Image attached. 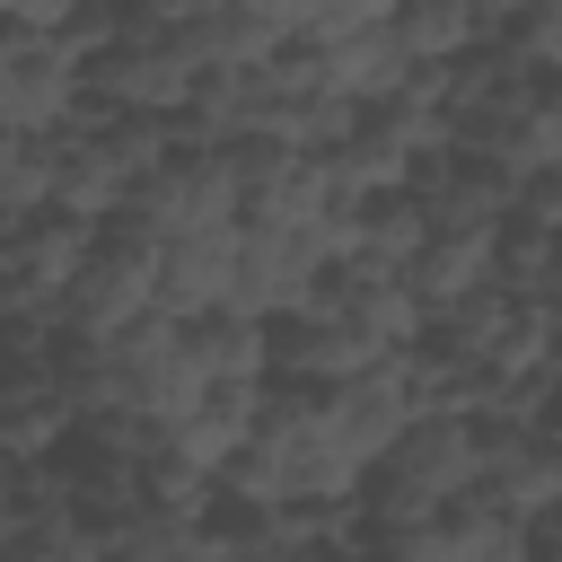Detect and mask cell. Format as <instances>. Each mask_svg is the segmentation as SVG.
Here are the masks:
<instances>
[{"mask_svg": "<svg viewBox=\"0 0 562 562\" xmlns=\"http://www.w3.org/2000/svg\"><path fill=\"white\" fill-rule=\"evenodd\" d=\"M220 483H228V492H246V501H290V509H334V501H360V465L325 439L316 386H290V378H263L255 439L220 465Z\"/></svg>", "mask_w": 562, "mask_h": 562, "instance_id": "1", "label": "cell"}, {"mask_svg": "<svg viewBox=\"0 0 562 562\" xmlns=\"http://www.w3.org/2000/svg\"><path fill=\"white\" fill-rule=\"evenodd\" d=\"M474 457H483V422H465V413H413L404 439L360 474V518H369V536H378V527L439 518L448 501H465V492H474Z\"/></svg>", "mask_w": 562, "mask_h": 562, "instance_id": "2", "label": "cell"}, {"mask_svg": "<svg viewBox=\"0 0 562 562\" xmlns=\"http://www.w3.org/2000/svg\"><path fill=\"white\" fill-rule=\"evenodd\" d=\"M202 70H211V53H202L193 18H158V26H140V35H123L114 53L79 61V97H97V105H114V114H158V123H167V114L193 105Z\"/></svg>", "mask_w": 562, "mask_h": 562, "instance_id": "3", "label": "cell"}, {"mask_svg": "<svg viewBox=\"0 0 562 562\" xmlns=\"http://www.w3.org/2000/svg\"><path fill=\"white\" fill-rule=\"evenodd\" d=\"M325 263H334V255H325L316 228H246V220H237V255H228V299H220V307H237V316H255V325H281V316L316 307Z\"/></svg>", "mask_w": 562, "mask_h": 562, "instance_id": "4", "label": "cell"}, {"mask_svg": "<svg viewBox=\"0 0 562 562\" xmlns=\"http://www.w3.org/2000/svg\"><path fill=\"white\" fill-rule=\"evenodd\" d=\"M105 369H114V413H149V422H176L193 395H202V369L184 351V325L176 316H132L123 334H105Z\"/></svg>", "mask_w": 562, "mask_h": 562, "instance_id": "5", "label": "cell"}, {"mask_svg": "<svg viewBox=\"0 0 562 562\" xmlns=\"http://www.w3.org/2000/svg\"><path fill=\"white\" fill-rule=\"evenodd\" d=\"M79 105V53L53 26H18L0 18V123L9 132H61Z\"/></svg>", "mask_w": 562, "mask_h": 562, "instance_id": "6", "label": "cell"}, {"mask_svg": "<svg viewBox=\"0 0 562 562\" xmlns=\"http://www.w3.org/2000/svg\"><path fill=\"white\" fill-rule=\"evenodd\" d=\"M132 211L158 237H193V228H237V176H228V140L220 149H167L140 184Z\"/></svg>", "mask_w": 562, "mask_h": 562, "instance_id": "7", "label": "cell"}, {"mask_svg": "<svg viewBox=\"0 0 562 562\" xmlns=\"http://www.w3.org/2000/svg\"><path fill=\"white\" fill-rule=\"evenodd\" d=\"M316 413H325V439L369 474V465L404 439V422L422 413V395H413L404 360H378V369H360V378H342V386H316Z\"/></svg>", "mask_w": 562, "mask_h": 562, "instance_id": "8", "label": "cell"}, {"mask_svg": "<svg viewBox=\"0 0 562 562\" xmlns=\"http://www.w3.org/2000/svg\"><path fill=\"white\" fill-rule=\"evenodd\" d=\"M474 492L509 518H544L562 501V448L544 422H483V457H474Z\"/></svg>", "mask_w": 562, "mask_h": 562, "instance_id": "9", "label": "cell"}, {"mask_svg": "<svg viewBox=\"0 0 562 562\" xmlns=\"http://www.w3.org/2000/svg\"><path fill=\"white\" fill-rule=\"evenodd\" d=\"M316 307H325L334 325L369 334L378 351H413V334H422V299H413V281H404V272H386V263H360V255L325 263Z\"/></svg>", "mask_w": 562, "mask_h": 562, "instance_id": "10", "label": "cell"}, {"mask_svg": "<svg viewBox=\"0 0 562 562\" xmlns=\"http://www.w3.org/2000/svg\"><path fill=\"white\" fill-rule=\"evenodd\" d=\"M132 316H149V263L88 246V263H79V272H70V290L53 299L61 342H105V334H123Z\"/></svg>", "mask_w": 562, "mask_h": 562, "instance_id": "11", "label": "cell"}, {"mask_svg": "<svg viewBox=\"0 0 562 562\" xmlns=\"http://www.w3.org/2000/svg\"><path fill=\"white\" fill-rule=\"evenodd\" d=\"M378 360H395V351H378L369 334L334 325L325 307H299V316L272 325V378H290V386H342V378H360Z\"/></svg>", "mask_w": 562, "mask_h": 562, "instance_id": "12", "label": "cell"}, {"mask_svg": "<svg viewBox=\"0 0 562 562\" xmlns=\"http://www.w3.org/2000/svg\"><path fill=\"white\" fill-rule=\"evenodd\" d=\"M228 255H237V228H193V237H167L158 263H149V307L193 325L228 299Z\"/></svg>", "mask_w": 562, "mask_h": 562, "instance_id": "13", "label": "cell"}, {"mask_svg": "<svg viewBox=\"0 0 562 562\" xmlns=\"http://www.w3.org/2000/svg\"><path fill=\"white\" fill-rule=\"evenodd\" d=\"M255 413H263V378H211V386L167 422V439H176V457H184V465L220 474V465L255 439Z\"/></svg>", "mask_w": 562, "mask_h": 562, "instance_id": "14", "label": "cell"}, {"mask_svg": "<svg viewBox=\"0 0 562 562\" xmlns=\"http://www.w3.org/2000/svg\"><path fill=\"white\" fill-rule=\"evenodd\" d=\"M492 237H501V228H492ZM492 237H474V228H430V237H422V255L404 263V281H413V299H422V316H439V307H457V299L492 290Z\"/></svg>", "mask_w": 562, "mask_h": 562, "instance_id": "15", "label": "cell"}, {"mask_svg": "<svg viewBox=\"0 0 562 562\" xmlns=\"http://www.w3.org/2000/svg\"><path fill=\"white\" fill-rule=\"evenodd\" d=\"M509 176L501 167H474V158H457L448 149V167L430 176V184H413V202L430 211V228H474V237H492L501 220H509Z\"/></svg>", "mask_w": 562, "mask_h": 562, "instance_id": "16", "label": "cell"}, {"mask_svg": "<svg viewBox=\"0 0 562 562\" xmlns=\"http://www.w3.org/2000/svg\"><path fill=\"white\" fill-rule=\"evenodd\" d=\"M386 26H395V44H404L413 70H439V61H457V53H474V44L492 35L474 0H395Z\"/></svg>", "mask_w": 562, "mask_h": 562, "instance_id": "17", "label": "cell"}, {"mask_svg": "<svg viewBox=\"0 0 562 562\" xmlns=\"http://www.w3.org/2000/svg\"><path fill=\"white\" fill-rule=\"evenodd\" d=\"M325 70H334V97H351V105H378V97H395L413 79V61H404V44H395L386 18L360 26V35H334L325 44Z\"/></svg>", "mask_w": 562, "mask_h": 562, "instance_id": "18", "label": "cell"}, {"mask_svg": "<svg viewBox=\"0 0 562 562\" xmlns=\"http://www.w3.org/2000/svg\"><path fill=\"white\" fill-rule=\"evenodd\" d=\"M184 351H193L202 386H211V378H272V325H255V316H237V307L193 316V325H184Z\"/></svg>", "mask_w": 562, "mask_h": 562, "instance_id": "19", "label": "cell"}, {"mask_svg": "<svg viewBox=\"0 0 562 562\" xmlns=\"http://www.w3.org/2000/svg\"><path fill=\"white\" fill-rule=\"evenodd\" d=\"M422 237H430V211L395 184V193H369L360 202V228H351V255L360 263H386V272H404L413 255H422Z\"/></svg>", "mask_w": 562, "mask_h": 562, "instance_id": "20", "label": "cell"}, {"mask_svg": "<svg viewBox=\"0 0 562 562\" xmlns=\"http://www.w3.org/2000/svg\"><path fill=\"white\" fill-rule=\"evenodd\" d=\"M61 439H70V404L53 395V378L0 386V448L9 457H53Z\"/></svg>", "mask_w": 562, "mask_h": 562, "instance_id": "21", "label": "cell"}, {"mask_svg": "<svg viewBox=\"0 0 562 562\" xmlns=\"http://www.w3.org/2000/svg\"><path fill=\"white\" fill-rule=\"evenodd\" d=\"M35 211H53V140L0 123V228H18Z\"/></svg>", "mask_w": 562, "mask_h": 562, "instance_id": "22", "label": "cell"}, {"mask_svg": "<svg viewBox=\"0 0 562 562\" xmlns=\"http://www.w3.org/2000/svg\"><path fill=\"white\" fill-rule=\"evenodd\" d=\"M53 360H61V325L53 316H0V386L53 378Z\"/></svg>", "mask_w": 562, "mask_h": 562, "instance_id": "23", "label": "cell"}, {"mask_svg": "<svg viewBox=\"0 0 562 562\" xmlns=\"http://www.w3.org/2000/svg\"><path fill=\"white\" fill-rule=\"evenodd\" d=\"M501 44H509L536 79H553V70H562V0H527V9L501 26Z\"/></svg>", "mask_w": 562, "mask_h": 562, "instance_id": "24", "label": "cell"}, {"mask_svg": "<svg viewBox=\"0 0 562 562\" xmlns=\"http://www.w3.org/2000/svg\"><path fill=\"white\" fill-rule=\"evenodd\" d=\"M509 220H527V228L562 237V167H527V176H518V193H509Z\"/></svg>", "mask_w": 562, "mask_h": 562, "instance_id": "25", "label": "cell"}, {"mask_svg": "<svg viewBox=\"0 0 562 562\" xmlns=\"http://www.w3.org/2000/svg\"><path fill=\"white\" fill-rule=\"evenodd\" d=\"M378 18H395V0H307V44H334V35H360V26H378Z\"/></svg>", "mask_w": 562, "mask_h": 562, "instance_id": "26", "label": "cell"}, {"mask_svg": "<svg viewBox=\"0 0 562 562\" xmlns=\"http://www.w3.org/2000/svg\"><path fill=\"white\" fill-rule=\"evenodd\" d=\"M536 140H544V167H562V70L536 88Z\"/></svg>", "mask_w": 562, "mask_h": 562, "instance_id": "27", "label": "cell"}, {"mask_svg": "<svg viewBox=\"0 0 562 562\" xmlns=\"http://www.w3.org/2000/svg\"><path fill=\"white\" fill-rule=\"evenodd\" d=\"M527 562H562V544H536V553H527Z\"/></svg>", "mask_w": 562, "mask_h": 562, "instance_id": "28", "label": "cell"}, {"mask_svg": "<svg viewBox=\"0 0 562 562\" xmlns=\"http://www.w3.org/2000/svg\"><path fill=\"white\" fill-rule=\"evenodd\" d=\"M9 9H18V0H0V18H9Z\"/></svg>", "mask_w": 562, "mask_h": 562, "instance_id": "29", "label": "cell"}, {"mask_svg": "<svg viewBox=\"0 0 562 562\" xmlns=\"http://www.w3.org/2000/svg\"><path fill=\"white\" fill-rule=\"evenodd\" d=\"M228 562H246V553H228Z\"/></svg>", "mask_w": 562, "mask_h": 562, "instance_id": "30", "label": "cell"}]
</instances>
